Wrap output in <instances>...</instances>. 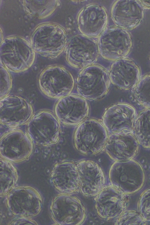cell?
Here are the masks:
<instances>
[{
	"label": "cell",
	"instance_id": "1",
	"mask_svg": "<svg viewBox=\"0 0 150 225\" xmlns=\"http://www.w3.org/2000/svg\"><path fill=\"white\" fill-rule=\"evenodd\" d=\"M109 177L113 187L125 194L135 193L143 186L145 180L143 170L139 163L132 159L116 161L110 168Z\"/></svg>",
	"mask_w": 150,
	"mask_h": 225
},
{
	"label": "cell",
	"instance_id": "2",
	"mask_svg": "<svg viewBox=\"0 0 150 225\" xmlns=\"http://www.w3.org/2000/svg\"><path fill=\"white\" fill-rule=\"evenodd\" d=\"M111 81L108 73L103 67L93 64L83 69L76 79L79 95L90 100H98L107 94Z\"/></svg>",
	"mask_w": 150,
	"mask_h": 225
},
{
	"label": "cell",
	"instance_id": "3",
	"mask_svg": "<svg viewBox=\"0 0 150 225\" xmlns=\"http://www.w3.org/2000/svg\"><path fill=\"white\" fill-rule=\"evenodd\" d=\"M108 137L107 131L103 124L89 119L84 120L77 128L74 135V144L81 153L93 155L104 148Z\"/></svg>",
	"mask_w": 150,
	"mask_h": 225
},
{
	"label": "cell",
	"instance_id": "4",
	"mask_svg": "<svg viewBox=\"0 0 150 225\" xmlns=\"http://www.w3.org/2000/svg\"><path fill=\"white\" fill-rule=\"evenodd\" d=\"M27 124V133L34 144L48 146L59 140L61 131L60 122L51 112L40 111L33 115Z\"/></svg>",
	"mask_w": 150,
	"mask_h": 225
},
{
	"label": "cell",
	"instance_id": "5",
	"mask_svg": "<svg viewBox=\"0 0 150 225\" xmlns=\"http://www.w3.org/2000/svg\"><path fill=\"white\" fill-rule=\"evenodd\" d=\"M40 89L47 96L60 99L70 94L74 81L71 73L60 66L49 67L40 74L38 80Z\"/></svg>",
	"mask_w": 150,
	"mask_h": 225
},
{
	"label": "cell",
	"instance_id": "6",
	"mask_svg": "<svg viewBox=\"0 0 150 225\" xmlns=\"http://www.w3.org/2000/svg\"><path fill=\"white\" fill-rule=\"evenodd\" d=\"M97 43L100 55L105 59L114 61L126 56L132 46L129 33L117 26L106 28L98 38Z\"/></svg>",
	"mask_w": 150,
	"mask_h": 225
},
{
	"label": "cell",
	"instance_id": "7",
	"mask_svg": "<svg viewBox=\"0 0 150 225\" xmlns=\"http://www.w3.org/2000/svg\"><path fill=\"white\" fill-rule=\"evenodd\" d=\"M33 114L31 105L21 96L9 95L0 99V123L7 127L15 129L28 124Z\"/></svg>",
	"mask_w": 150,
	"mask_h": 225
},
{
	"label": "cell",
	"instance_id": "8",
	"mask_svg": "<svg viewBox=\"0 0 150 225\" xmlns=\"http://www.w3.org/2000/svg\"><path fill=\"white\" fill-rule=\"evenodd\" d=\"M99 54L97 42L83 35H77L71 39L65 50L67 61L76 68L83 69L94 64Z\"/></svg>",
	"mask_w": 150,
	"mask_h": 225
},
{
	"label": "cell",
	"instance_id": "9",
	"mask_svg": "<svg viewBox=\"0 0 150 225\" xmlns=\"http://www.w3.org/2000/svg\"><path fill=\"white\" fill-rule=\"evenodd\" d=\"M33 148V142L27 133L20 129L9 132L1 138V156L9 161L17 162L28 158Z\"/></svg>",
	"mask_w": 150,
	"mask_h": 225
},
{
	"label": "cell",
	"instance_id": "10",
	"mask_svg": "<svg viewBox=\"0 0 150 225\" xmlns=\"http://www.w3.org/2000/svg\"><path fill=\"white\" fill-rule=\"evenodd\" d=\"M88 105L80 96L70 94L59 99L54 107L55 116L59 122L67 125H79L87 117Z\"/></svg>",
	"mask_w": 150,
	"mask_h": 225
},
{
	"label": "cell",
	"instance_id": "11",
	"mask_svg": "<svg viewBox=\"0 0 150 225\" xmlns=\"http://www.w3.org/2000/svg\"><path fill=\"white\" fill-rule=\"evenodd\" d=\"M108 18L103 6L96 4H89L80 11L77 16L78 29L85 36L98 38L106 28Z\"/></svg>",
	"mask_w": 150,
	"mask_h": 225
},
{
	"label": "cell",
	"instance_id": "12",
	"mask_svg": "<svg viewBox=\"0 0 150 225\" xmlns=\"http://www.w3.org/2000/svg\"><path fill=\"white\" fill-rule=\"evenodd\" d=\"M51 210L54 219L61 224H79L85 217L83 204L76 197L69 193L57 197L52 204Z\"/></svg>",
	"mask_w": 150,
	"mask_h": 225
},
{
	"label": "cell",
	"instance_id": "13",
	"mask_svg": "<svg viewBox=\"0 0 150 225\" xmlns=\"http://www.w3.org/2000/svg\"><path fill=\"white\" fill-rule=\"evenodd\" d=\"M135 108L124 103L114 104L105 112L103 122L111 134L124 132L132 133L136 118Z\"/></svg>",
	"mask_w": 150,
	"mask_h": 225
},
{
	"label": "cell",
	"instance_id": "14",
	"mask_svg": "<svg viewBox=\"0 0 150 225\" xmlns=\"http://www.w3.org/2000/svg\"><path fill=\"white\" fill-rule=\"evenodd\" d=\"M127 195L112 186L104 187L96 199L95 206L98 214L106 219L118 217L128 205L129 198Z\"/></svg>",
	"mask_w": 150,
	"mask_h": 225
},
{
	"label": "cell",
	"instance_id": "15",
	"mask_svg": "<svg viewBox=\"0 0 150 225\" xmlns=\"http://www.w3.org/2000/svg\"><path fill=\"white\" fill-rule=\"evenodd\" d=\"M111 16L117 26L126 30H132L143 19V6L138 1L117 0L112 6Z\"/></svg>",
	"mask_w": 150,
	"mask_h": 225
},
{
	"label": "cell",
	"instance_id": "16",
	"mask_svg": "<svg viewBox=\"0 0 150 225\" xmlns=\"http://www.w3.org/2000/svg\"><path fill=\"white\" fill-rule=\"evenodd\" d=\"M80 189L86 196L97 195L104 188L103 172L98 164L90 160H84L76 164Z\"/></svg>",
	"mask_w": 150,
	"mask_h": 225
},
{
	"label": "cell",
	"instance_id": "17",
	"mask_svg": "<svg viewBox=\"0 0 150 225\" xmlns=\"http://www.w3.org/2000/svg\"><path fill=\"white\" fill-rule=\"evenodd\" d=\"M104 148L111 159L120 161L134 157L138 153L139 144L132 133L118 132L108 136Z\"/></svg>",
	"mask_w": 150,
	"mask_h": 225
},
{
	"label": "cell",
	"instance_id": "18",
	"mask_svg": "<svg viewBox=\"0 0 150 225\" xmlns=\"http://www.w3.org/2000/svg\"><path fill=\"white\" fill-rule=\"evenodd\" d=\"M108 74L114 85L120 89L127 90L136 86L140 79V71L133 60L124 57L114 61Z\"/></svg>",
	"mask_w": 150,
	"mask_h": 225
},
{
	"label": "cell",
	"instance_id": "19",
	"mask_svg": "<svg viewBox=\"0 0 150 225\" xmlns=\"http://www.w3.org/2000/svg\"><path fill=\"white\" fill-rule=\"evenodd\" d=\"M52 176L56 187L64 192L73 193L80 189L77 165L73 162L64 161L57 164Z\"/></svg>",
	"mask_w": 150,
	"mask_h": 225
},
{
	"label": "cell",
	"instance_id": "20",
	"mask_svg": "<svg viewBox=\"0 0 150 225\" xmlns=\"http://www.w3.org/2000/svg\"><path fill=\"white\" fill-rule=\"evenodd\" d=\"M132 134L139 144L150 149V108L141 111L136 117Z\"/></svg>",
	"mask_w": 150,
	"mask_h": 225
},
{
	"label": "cell",
	"instance_id": "21",
	"mask_svg": "<svg viewBox=\"0 0 150 225\" xmlns=\"http://www.w3.org/2000/svg\"><path fill=\"white\" fill-rule=\"evenodd\" d=\"M134 93L139 103L146 108H150V74L140 79L134 87Z\"/></svg>",
	"mask_w": 150,
	"mask_h": 225
},
{
	"label": "cell",
	"instance_id": "22",
	"mask_svg": "<svg viewBox=\"0 0 150 225\" xmlns=\"http://www.w3.org/2000/svg\"><path fill=\"white\" fill-rule=\"evenodd\" d=\"M144 220L139 214L133 211H125L116 221L117 225H144Z\"/></svg>",
	"mask_w": 150,
	"mask_h": 225
},
{
	"label": "cell",
	"instance_id": "23",
	"mask_svg": "<svg viewBox=\"0 0 150 225\" xmlns=\"http://www.w3.org/2000/svg\"><path fill=\"white\" fill-rule=\"evenodd\" d=\"M139 214L145 221L150 222V188L141 194L138 202Z\"/></svg>",
	"mask_w": 150,
	"mask_h": 225
},
{
	"label": "cell",
	"instance_id": "24",
	"mask_svg": "<svg viewBox=\"0 0 150 225\" xmlns=\"http://www.w3.org/2000/svg\"><path fill=\"white\" fill-rule=\"evenodd\" d=\"M12 79L8 70L3 66L0 67V99L8 96L12 86Z\"/></svg>",
	"mask_w": 150,
	"mask_h": 225
},
{
	"label": "cell",
	"instance_id": "25",
	"mask_svg": "<svg viewBox=\"0 0 150 225\" xmlns=\"http://www.w3.org/2000/svg\"><path fill=\"white\" fill-rule=\"evenodd\" d=\"M143 6L150 7V1H138Z\"/></svg>",
	"mask_w": 150,
	"mask_h": 225
},
{
	"label": "cell",
	"instance_id": "26",
	"mask_svg": "<svg viewBox=\"0 0 150 225\" xmlns=\"http://www.w3.org/2000/svg\"></svg>",
	"mask_w": 150,
	"mask_h": 225
}]
</instances>
